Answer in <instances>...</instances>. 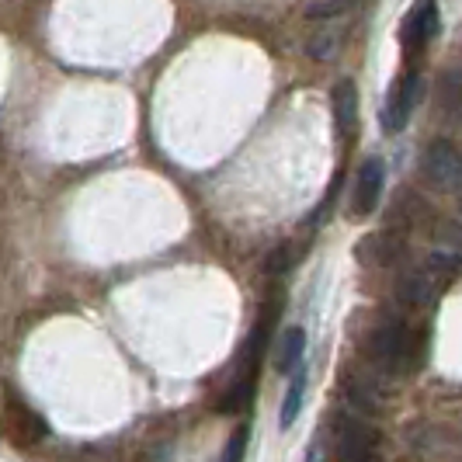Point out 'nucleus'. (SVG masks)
<instances>
[{"instance_id":"obj_11","label":"nucleus","mask_w":462,"mask_h":462,"mask_svg":"<svg viewBox=\"0 0 462 462\" xmlns=\"http://www.w3.org/2000/svg\"><path fill=\"white\" fill-rule=\"evenodd\" d=\"M251 393H254V379H251V375H244V379H240V383L233 386L230 393H226L223 400H219V411H223V414H233V411H244V407L251 403Z\"/></svg>"},{"instance_id":"obj_14","label":"nucleus","mask_w":462,"mask_h":462,"mask_svg":"<svg viewBox=\"0 0 462 462\" xmlns=\"http://www.w3.org/2000/svg\"><path fill=\"white\" fill-rule=\"evenodd\" d=\"M337 46V39L327 32V35H313V42H310V56H317V60H327L330 52Z\"/></svg>"},{"instance_id":"obj_8","label":"nucleus","mask_w":462,"mask_h":462,"mask_svg":"<svg viewBox=\"0 0 462 462\" xmlns=\"http://www.w3.org/2000/svg\"><path fill=\"white\" fill-rule=\"evenodd\" d=\"M302 351H306V330H302V327H289V330L282 334V341H278L275 369L282 372V375H292V372L300 369Z\"/></svg>"},{"instance_id":"obj_13","label":"nucleus","mask_w":462,"mask_h":462,"mask_svg":"<svg viewBox=\"0 0 462 462\" xmlns=\"http://www.w3.org/2000/svg\"><path fill=\"white\" fill-rule=\"evenodd\" d=\"M247 439H251V428H236L233 439L226 441V452L219 462H244V452H247Z\"/></svg>"},{"instance_id":"obj_9","label":"nucleus","mask_w":462,"mask_h":462,"mask_svg":"<svg viewBox=\"0 0 462 462\" xmlns=\"http://www.w3.org/2000/svg\"><path fill=\"white\" fill-rule=\"evenodd\" d=\"M435 296V282H431V272H411V275L400 278L396 285V300L403 306H424Z\"/></svg>"},{"instance_id":"obj_4","label":"nucleus","mask_w":462,"mask_h":462,"mask_svg":"<svg viewBox=\"0 0 462 462\" xmlns=\"http://www.w3.org/2000/svg\"><path fill=\"white\" fill-rule=\"evenodd\" d=\"M383 181H386V163L379 161V157H369V161L358 167V174H355V195H351V216L355 219L372 216V208L379 206V195H383Z\"/></svg>"},{"instance_id":"obj_2","label":"nucleus","mask_w":462,"mask_h":462,"mask_svg":"<svg viewBox=\"0 0 462 462\" xmlns=\"http://www.w3.org/2000/svg\"><path fill=\"white\" fill-rule=\"evenodd\" d=\"M420 174L435 191L462 188V150L448 139H435L420 157Z\"/></svg>"},{"instance_id":"obj_5","label":"nucleus","mask_w":462,"mask_h":462,"mask_svg":"<svg viewBox=\"0 0 462 462\" xmlns=\"http://www.w3.org/2000/svg\"><path fill=\"white\" fill-rule=\"evenodd\" d=\"M417 101H420V77H417V73L400 77L393 84V91H390L386 112H383V129H386V133H400V129L407 125V118H411Z\"/></svg>"},{"instance_id":"obj_1","label":"nucleus","mask_w":462,"mask_h":462,"mask_svg":"<svg viewBox=\"0 0 462 462\" xmlns=\"http://www.w3.org/2000/svg\"><path fill=\"white\" fill-rule=\"evenodd\" d=\"M369 355L393 372H414L420 365V337L403 320H386L369 337Z\"/></svg>"},{"instance_id":"obj_3","label":"nucleus","mask_w":462,"mask_h":462,"mask_svg":"<svg viewBox=\"0 0 462 462\" xmlns=\"http://www.w3.org/2000/svg\"><path fill=\"white\" fill-rule=\"evenodd\" d=\"M435 35H439V4L435 0H417L414 7L407 11V18H403V28H400L403 52L417 56Z\"/></svg>"},{"instance_id":"obj_7","label":"nucleus","mask_w":462,"mask_h":462,"mask_svg":"<svg viewBox=\"0 0 462 462\" xmlns=\"http://www.w3.org/2000/svg\"><path fill=\"white\" fill-rule=\"evenodd\" d=\"M375 431L365 420H345L341 428V462H372Z\"/></svg>"},{"instance_id":"obj_12","label":"nucleus","mask_w":462,"mask_h":462,"mask_svg":"<svg viewBox=\"0 0 462 462\" xmlns=\"http://www.w3.org/2000/svg\"><path fill=\"white\" fill-rule=\"evenodd\" d=\"M355 7V0H313L310 4V18H334V14H345V11H351Z\"/></svg>"},{"instance_id":"obj_15","label":"nucleus","mask_w":462,"mask_h":462,"mask_svg":"<svg viewBox=\"0 0 462 462\" xmlns=\"http://www.w3.org/2000/svg\"><path fill=\"white\" fill-rule=\"evenodd\" d=\"M289 264H292V254H289V247H282V251L272 254V264H268V268H272V272H285Z\"/></svg>"},{"instance_id":"obj_10","label":"nucleus","mask_w":462,"mask_h":462,"mask_svg":"<svg viewBox=\"0 0 462 462\" xmlns=\"http://www.w3.org/2000/svg\"><path fill=\"white\" fill-rule=\"evenodd\" d=\"M302 396H306V369H296L292 379H289V393L282 400V414H278V424L282 428H292L296 417L302 411Z\"/></svg>"},{"instance_id":"obj_6","label":"nucleus","mask_w":462,"mask_h":462,"mask_svg":"<svg viewBox=\"0 0 462 462\" xmlns=\"http://www.w3.org/2000/svg\"><path fill=\"white\" fill-rule=\"evenodd\" d=\"M334 129H337V139L341 143H351L355 133H358V88L351 80H341L334 88Z\"/></svg>"}]
</instances>
